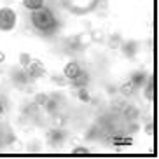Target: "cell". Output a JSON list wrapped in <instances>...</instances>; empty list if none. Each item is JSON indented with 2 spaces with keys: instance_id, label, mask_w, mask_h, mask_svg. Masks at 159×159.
Segmentation results:
<instances>
[{
  "instance_id": "8",
  "label": "cell",
  "mask_w": 159,
  "mask_h": 159,
  "mask_svg": "<svg viewBox=\"0 0 159 159\" xmlns=\"http://www.w3.org/2000/svg\"><path fill=\"white\" fill-rule=\"evenodd\" d=\"M133 91H135V84H133L131 80H128L126 84H122V86H121V93L124 94V96H129Z\"/></svg>"
},
{
  "instance_id": "11",
  "label": "cell",
  "mask_w": 159,
  "mask_h": 159,
  "mask_svg": "<svg viewBox=\"0 0 159 159\" xmlns=\"http://www.w3.org/2000/svg\"><path fill=\"white\" fill-rule=\"evenodd\" d=\"M72 154H74V156H88L89 150L86 149V147H75V149L72 150Z\"/></svg>"
},
{
  "instance_id": "16",
  "label": "cell",
  "mask_w": 159,
  "mask_h": 159,
  "mask_svg": "<svg viewBox=\"0 0 159 159\" xmlns=\"http://www.w3.org/2000/svg\"><path fill=\"white\" fill-rule=\"evenodd\" d=\"M5 60V54H4V52H2V51H0V63H2V61H4Z\"/></svg>"
},
{
  "instance_id": "10",
  "label": "cell",
  "mask_w": 159,
  "mask_h": 159,
  "mask_svg": "<svg viewBox=\"0 0 159 159\" xmlns=\"http://www.w3.org/2000/svg\"><path fill=\"white\" fill-rule=\"evenodd\" d=\"M35 103H37V105H46L47 103V94H44V93L35 94Z\"/></svg>"
},
{
  "instance_id": "13",
  "label": "cell",
  "mask_w": 159,
  "mask_h": 159,
  "mask_svg": "<svg viewBox=\"0 0 159 159\" xmlns=\"http://www.w3.org/2000/svg\"><path fill=\"white\" fill-rule=\"evenodd\" d=\"M143 131H145V133H147L149 136H154V131H156V128H154V122H149V124H145Z\"/></svg>"
},
{
  "instance_id": "9",
  "label": "cell",
  "mask_w": 159,
  "mask_h": 159,
  "mask_svg": "<svg viewBox=\"0 0 159 159\" xmlns=\"http://www.w3.org/2000/svg\"><path fill=\"white\" fill-rule=\"evenodd\" d=\"M32 61L33 60H32V56H30L28 52H21V54H19V65H21V66H25V68H26Z\"/></svg>"
},
{
  "instance_id": "7",
  "label": "cell",
  "mask_w": 159,
  "mask_h": 159,
  "mask_svg": "<svg viewBox=\"0 0 159 159\" xmlns=\"http://www.w3.org/2000/svg\"><path fill=\"white\" fill-rule=\"evenodd\" d=\"M154 93H156L154 79H150L149 84H147V88H145V98H147V100H154Z\"/></svg>"
},
{
  "instance_id": "2",
  "label": "cell",
  "mask_w": 159,
  "mask_h": 159,
  "mask_svg": "<svg viewBox=\"0 0 159 159\" xmlns=\"http://www.w3.org/2000/svg\"><path fill=\"white\" fill-rule=\"evenodd\" d=\"M16 12L11 7L0 9V32H11L16 26Z\"/></svg>"
},
{
  "instance_id": "15",
  "label": "cell",
  "mask_w": 159,
  "mask_h": 159,
  "mask_svg": "<svg viewBox=\"0 0 159 159\" xmlns=\"http://www.w3.org/2000/svg\"><path fill=\"white\" fill-rule=\"evenodd\" d=\"M0 116H4V103L0 102Z\"/></svg>"
},
{
  "instance_id": "1",
  "label": "cell",
  "mask_w": 159,
  "mask_h": 159,
  "mask_svg": "<svg viewBox=\"0 0 159 159\" xmlns=\"http://www.w3.org/2000/svg\"><path fill=\"white\" fill-rule=\"evenodd\" d=\"M32 25L39 32H49L51 28L56 26V19L52 16V12L46 7H40V9L33 11L32 14Z\"/></svg>"
},
{
  "instance_id": "3",
  "label": "cell",
  "mask_w": 159,
  "mask_h": 159,
  "mask_svg": "<svg viewBox=\"0 0 159 159\" xmlns=\"http://www.w3.org/2000/svg\"><path fill=\"white\" fill-rule=\"evenodd\" d=\"M26 74H28L30 79H40L44 74H46V66L40 63V61L33 60L28 66H26Z\"/></svg>"
},
{
  "instance_id": "6",
  "label": "cell",
  "mask_w": 159,
  "mask_h": 159,
  "mask_svg": "<svg viewBox=\"0 0 159 159\" xmlns=\"http://www.w3.org/2000/svg\"><path fill=\"white\" fill-rule=\"evenodd\" d=\"M112 143L116 147H126V145L133 143V140L131 138H124V136H116V138H112Z\"/></svg>"
},
{
  "instance_id": "5",
  "label": "cell",
  "mask_w": 159,
  "mask_h": 159,
  "mask_svg": "<svg viewBox=\"0 0 159 159\" xmlns=\"http://www.w3.org/2000/svg\"><path fill=\"white\" fill-rule=\"evenodd\" d=\"M23 4L26 9L30 11H37L40 7H44V0H23Z\"/></svg>"
},
{
  "instance_id": "14",
  "label": "cell",
  "mask_w": 159,
  "mask_h": 159,
  "mask_svg": "<svg viewBox=\"0 0 159 159\" xmlns=\"http://www.w3.org/2000/svg\"><path fill=\"white\" fill-rule=\"evenodd\" d=\"M126 110H128V116H129V117H135L136 116V114H135V108H126Z\"/></svg>"
},
{
  "instance_id": "4",
  "label": "cell",
  "mask_w": 159,
  "mask_h": 159,
  "mask_svg": "<svg viewBox=\"0 0 159 159\" xmlns=\"http://www.w3.org/2000/svg\"><path fill=\"white\" fill-rule=\"evenodd\" d=\"M80 74H82V70H80L79 63H75V61H70V63H66L65 68H63V75H65L66 79H70V80L77 79V77H79Z\"/></svg>"
},
{
  "instance_id": "12",
  "label": "cell",
  "mask_w": 159,
  "mask_h": 159,
  "mask_svg": "<svg viewBox=\"0 0 159 159\" xmlns=\"http://www.w3.org/2000/svg\"><path fill=\"white\" fill-rule=\"evenodd\" d=\"M79 100H80V102H86V103H88L89 100H91V96H89V93L86 91V89H80V91H79Z\"/></svg>"
}]
</instances>
